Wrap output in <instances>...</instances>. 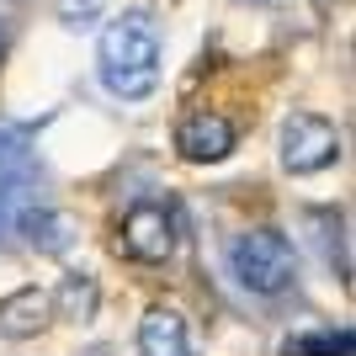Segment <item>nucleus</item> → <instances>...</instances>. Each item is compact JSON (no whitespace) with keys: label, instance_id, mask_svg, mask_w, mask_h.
I'll use <instances>...</instances> for the list:
<instances>
[{"label":"nucleus","instance_id":"6","mask_svg":"<svg viewBox=\"0 0 356 356\" xmlns=\"http://www.w3.org/2000/svg\"><path fill=\"white\" fill-rule=\"evenodd\" d=\"M48 314H54V298L43 287H16L11 298H0V335L27 341V335H38L48 325Z\"/></svg>","mask_w":356,"mask_h":356},{"label":"nucleus","instance_id":"9","mask_svg":"<svg viewBox=\"0 0 356 356\" xmlns=\"http://www.w3.org/2000/svg\"><path fill=\"white\" fill-rule=\"evenodd\" d=\"M59 298H64V309H70V319H86V314L96 309V287H90V277H64Z\"/></svg>","mask_w":356,"mask_h":356},{"label":"nucleus","instance_id":"7","mask_svg":"<svg viewBox=\"0 0 356 356\" xmlns=\"http://www.w3.org/2000/svg\"><path fill=\"white\" fill-rule=\"evenodd\" d=\"M138 356H186V325L176 309H149L138 319Z\"/></svg>","mask_w":356,"mask_h":356},{"label":"nucleus","instance_id":"5","mask_svg":"<svg viewBox=\"0 0 356 356\" xmlns=\"http://www.w3.org/2000/svg\"><path fill=\"white\" fill-rule=\"evenodd\" d=\"M176 149H181V160H192V165H213L234 149V122L223 112H192L176 128Z\"/></svg>","mask_w":356,"mask_h":356},{"label":"nucleus","instance_id":"8","mask_svg":"<svg viewBox=\"0 0 356 356\" xmlns=\"http://www.w3.org/2000/svg\"><path fill=\"white\" fill-rule=\"evenodd\" d=\"M351 351H356L351 330H319V335H303L287 346V356H351Z\"/></svg>","mask_w":356,"mask_h":356},{"label":"nucleus","instance_id":"3","mask_svg":"<svg viewBox=\"0 0 356 356\" xmlns=\"http://www.w3.org/2000/svg\"><path fill=\"white\" fill-rule=\"evenodd\" d=\"M341 160V134H335V122L319 118V112H293L282 122V165L293 176H314V170H325V165Z\"/></svg>","mask_w":356,"mask_h":356},{"label":"nucleus","instance_id":"4","mask_svg":"<svg viewBox=\"0 0 356 356\" xmlns=\"http://www.w3.org/2000/svg\"><path fill=\"white\" fill-rule=\"evenodd\" d=\"M122 250L144 261V266H160L176 255V218L160 208V202H134L128 218H122Z\"/></svg>","mask_w":356,"mask_h":356},{"label":"nucleus","instance_id":"1","mask_svg":"<svg viewBox=\"0 0 356 356\" xmlns=\"http://www.w3.org/2000/svg\"><path fill=\"white\" fill-rule=\"evenodd\" d=\"M96 64H102V86L122 102H144L160 86V32L144 11L112 16L96 43Z\"/></svg>","mask_w":356,"mask_h":356},{"label":"nucleus","instance_id":"2","mask_svg":"<svg viewBox=\"0 0 356 356\" xmlns=\"http://www.w3.org/2000/svg\"><path fill=\"white\" fill-rule=\"evenodd\" d=\"M229 271L245 293L277 298L298 282V255L277 229H245V234L229 239Z\"/></svg>","mask_w":356,"mask_h":356}]
</instances>
